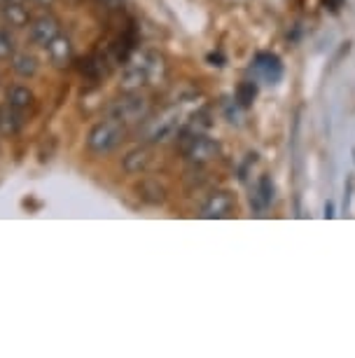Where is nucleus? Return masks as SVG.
<instances>
[{
	"label": "nucleus",
	"instance_id": "8",
	"mask_svg": "<svg viewBox=\"0 0 355 358\" xmlns=\"http://www.w3.org/2000/svg\"><path fill=\"white\" fill-rule=\"evenodd\" d=\"M234 211V197L229 192H213L206 204L201 206V218H209V220H220L232 215Z\"/></svg>",
	"mask_w": 355,
	"mask_h": 358
},
{
	"label": "nucleus",
	"instance_id": "14",
	"mask_svg": "<svg viewBox=\"0 0 355 358\" xmlns=\"http://www.w3.org/2000/svg\"><path fill=\"white\" fill-rule=\"evenodd\" d=\"M33 101H36V96H33V92L29 90V87L24 85H15L8 90V103L12 108H17V110H29V108L33 106Z\"/></svg>",
	"mask_w": 355,
	"mask_h": 358
},
{
	"label": "nucleus",
	"instance_id": "18",
	"mask_svg": "<svg viewBox=\"0 0 355 358\" xmlns=\"http://www.w3.org/2000/svg\"><path fill=\"white\" fill-rule=\"evenodd\" d=\"M15 54V43L12 36L5 29H0V59H10Z\"/></svg>",
	"mask_w": 355,
	"mask_h": 358
},
{
	"label": "nucleus",
	"instance_id": "3",
	"mask_svg": "<svg viewBox=\"0 0 355 358\" xmlns=\"http://www.w3.org/2000/svg\"><path fill=\"white\" fill-rule=\"evenodd\" d=\"M124 136H126V124L110 117L91 127L89 136H86V148L96 155H108L122 143Z\"/></svg>",
	"mask_w": 355,
	"mask_h": 358
},
{
	"label": "nucleus",
	"instance_id": "16",
	"mask_svg": "<svg viewBox=\"0 0 355 358\" xmlns=\"http://www.w3.org/2000/svg\"><path fill=\"white\" fill-rule=\"evenodd\" d=\"M140 197H143L147 204H164L166 190L157 183V180H145V183L140 185Z\"/></svg>",
	"mask_w": 355,
	"mask_h": 358
},
{
	"label": "nucleus",
	"instance_id": "19",
	"mask_svg": "<svg viewBox=\"0 0 355 358\" xmlns=\"http://www.w3.org/2000/svg\"><path fill=\"white\" fill-rule=\"evenodd\" d=\"M100 5L115 12V10H122L124 8V0H100Z\"/></svg>",
	"mask_w": 355,
	"mask_h": 358
},
{
	"label": "nucleus",
	"instance_id": "21",
	"mask_svg": "<svg viewBox=\"0 0 355 358\" xmlns=\"http://www.w3.org/2000/svg\"><path fill=\"white\" fill-rule=\"evenodd\" d=\"M334 215V206H332V201H327L325 204V218H332Z\"/></svg>",
	"mask_w": 355,
	"mask_h": 358
},
{
	"label": "nucleus",
	"instance_id": "6",
	"mask_svg": "<svg viewBox=\"0 0 355 358\" xmlns=\"http://www.w3.org/2000/svg\"><path fill=\"white\" fill-rule=\"evenodd\" d=\"M252 76L255 80L264 85H278L283 80V64L276 54L271 52H259L255 59H252V66H250Z\"/></svg>",
	"mask_w": 355,
	"mask_h": 358
},
{
	"label": "nucleus",
	"instance_id": "2",
	"mask_svg": "<svg viewBox=\"0 0 355 358\" xmlns=\"http://www.w3.org/2000/svg\"><path fill=\"white\" fill-rule=\"evenodd\" d=\"M150 113V101L138 92H126L108 106V115L122 124H138Z\"/></svg>",
	"mask_w": 355,
	"mask_h": 358
},
{
	"label": "nucleus",
	"instance_id": "15",
	"mask_svg": "<svg viewBox=\"0 0 355 358\" xmlns=\"http://www.w3.org/2000/svg\"><path fill=\"white\" fill-rule=\"evenodd\" d=\"M3 17L8 19L10 26H15V29H24V26H29V12L22 3H8L3 10Z\"/></svg>",
	"mask_w": 355,
	"mask_h": 358
},
{
	"label": "nucleus",
	"instance_id": "13",
	"mask_svg": "<svg viewBox=\"0 0 355 358\" xmlns=\"http://www.w3.org/2000/svg\"><path fill=\"white\" fill-rule=\"evenodd\" d=\"M10 59H12V71L19 78H33L38 73V59L29 52H15Z\"/></svg>",
	"mask_w": 355,
	"mask_h": 358
},
{
	"label": "nucleus",
	"instance_id": "22",
	"mask_svg": "<svg viewBox=\"0 0 355 358\" xmlns=\"http://www.w3.org/2000/svg\"><path fill=\"white\" fill-rule=\"evenodd\" d=\"M33 3H38V5H50L52 0H33Z\"/></svg>",
	"mask_w": 355,
	"mask_h": 358
},
{
	"label": "nucleus",
	"instance_id": "20",
	"mask_svg": "<svg viewBox=\"0 0 355 358\" xmlns=\"http://www.w3.org/2000/svg\"><path fill=\"white\" fill-rule=\"evenodd\" d=\"M325 8H330L332 12H337L339 8H344V0H323Z\"/></svg>",
	"mask_w": 355,
	"mask_h": 358
},
{
	"label": "nucleus",
	"instance_id": "17",
	"mask_svg": "<svg viewBox=\"0 0 355 358\" xmlns=\"http://www.w3.org/2000/svg\"><path fill=\"white\" fill-rule=\"evenodd\" d=\"M255 96H257V85L252 80H246V83H241L236 87V99L234 101H236L239 108H250Z\"/></svg>",
	"mask_w": 355,
	"mask_h": 358
},
{
	"label": "nucleus",
	"instance_id": "5",
	"mask_svg": "<svg viewBox=\"0 0 355 358\" xmlns=\"http://www.w3.org/2000/svg\"><path fill=\"white\" fill-rule=\"evenodd\" d=\"M178 122H180V110H176V108L162 113L159 117L147 122L145 141H147V143H164L166 138H171L173 134L178 131Z\"/></svg>",
	"mask_w": 355,
	"mask_h": 358
},
{
	"label": "nucleus",
	"instance_id": "9",
	"mask_svg": "<svg viewBox=\"0 0 355 358\" xmlns=\"http://www.w3.org/2000/svg\"><path fill=\"white\" fill-rule=\"evenodd\" d=\"M273 199H276V185H273L271 176H259L255 190L250 194V206L257 213H264L273 204Z\"/></svg>",
	"mask_w": 355,
	"mask_h": 358
},
{
	"label": "nucleus",
	"instance_id": "7",
	"mask_svg": "<svg viewBox=\"0 0 355 358\" xmlns=\"http://www.w3.org/2000/svg\"><path fill=\"white\" fill-rule=\"evenodd\" d=\"M61 33V26L52 15H43L31 22V40L40 47H47Z\"/></svg>",
	"mask_w": 355,
	"mask_h": 358
},
{
	"label": "nucleus",
	"instance_id": "10",
	"mask_svg": "<svg viewBox=\"0 0 355 358\" xmlns=\"http://www.w3.org/2000/svg\"><path fill=\"white\" fill-rule=\"evenodd\" d=\"M45 50L50 54V62L54 66H68L73 62V43L66 36H61V33H59Z\"/></svg>",
	"mask_w": 355,
	"mask_h": 358
},
{
	"label": "nucleus",
	"instance_id": "11",
	"mask_svg": "<svg viewBox=\"0 0 355 358\" xmlns=\"http://www.w3.org/2000/svg\"><path fill=\"white\" fill-rule=\"evenodd\" d=\"M24 120H22V110L12 108L10 103L0 106V134L3 136H15V134L22 129Z\"/></svg>",
	"mask_w": 355,
	"mask_h": 358
},
{
	"label": "nucleus",
	"instance_id": "1",
	"mask_svg": "<svg viewBox=\"0 0 355 358\" xmlns=\"http://www.w3.org/2000/svg\"><path fill=\"white\" fill-rule=\"evenodd\" d=\"M164 78V59L155 52H140L126 64L122 73V87L126 92H136L140 87L155 85Z\"/></svg>",
	"mask_w": 355,
	"mask_h": 358
},
{
	"label": "nucleus",
	"instance_id": "4",
	"mask_svg": "<svg viewBox=\"0 0 355 358\" xmlns=\"http://www.w3.org/2000/svg\"><path fill=\"white\" fill-rule=\"evenodd\" d=\"M220 152H222V145H220V141L211 138V136L197 134V136L187 138L185 155L192 164H209V162L220 157Z\"/></svg>",
	"mask_w": 355,
	"mask_h": 358
},
{
	"label": "nucleus",
	"instance_id": "23",
	"mask_svg": "<svg viewBox=\"0 0 355 358\" xmlns=\"http://www.w3.org/2000/svg\"><path fill=\"white\" fill-rule=\"evenodd\" d=\"M5 3H24V0H5Z\"/></svg>",
	"mask_w": 355,
	"mask_h": 358
},
{
	"label": "nucleus",
	"instance_id": "12",
	"mask_svg": "<svg viewBox=\"0 0 355 358\" xmlns=\"http://www.w3.org/2000/svg\"><path fill=\"white\" fill-rule=\"evenodd\" d=\"M152 162L150 148H136V150L126 152V157L122 159V166L126 173H143Z\"/></svg>",
	"mask_w": 355,
	"mask_h": 358
}]
</instances>
